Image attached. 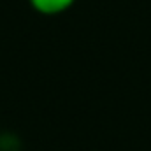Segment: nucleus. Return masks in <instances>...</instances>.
Masks as SVG:
<instances>
[{
	"instance_id": "nucleus-1",
	"label": "nucleus",
	"mask_w": 151,
	"mask_h": 151,
	"mask_svg": "<svg viewBox=\"0 0 151 151\" xmlns=\"http://www.w3.org/2000/svg\"><path fill=\"white\" fill-rule=\"evenodd\" d=\"M76 0H30L32 7L46 16H55L63 11H67Z\"/></svg>"
},
{
	"instance_id": "nucleus-2",
	"label": "nucleus",
	"mask_w": 151,
	"mask_h": 151,
	"mask_svg": "<svg viewBox=\"0 0 151 151\" xmlns=\"http://www.w3.org/2000/svg\"><path fill=\"white\" fill-rule=\"evenodd\" d=\"M0 151H21V141L12 132H0Z\"/></svg>"
}]
</instances>
